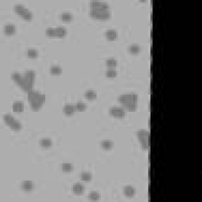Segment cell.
<instances>
[{
	"label": "cell",
	"mask_w": 202,
	"mask_h": 202,
	"mask_svg": "<svg viewBox=\"0 0 202 202\" xmlns=\"http://www.w3.org/2000/svg\"><path fill=\"white\" fill-rule=\"evenodd\" d=\"M123 193L127 197H133L135 195L136 189L132 186H126L123 188Z\"/></svg>",
	"instance_id": "obj_12"
},
{
	"label": "cell",
	"mask_w": 202,
	"mask_h": 202,
	"mask_svg": "<svg viewBox=\"0 0 202 202\" xmlns=\"http://www.w3.org/2000/svg\"><path fill=\"white\" fill-rule=\"evenodd\" d=\"M137 138H138L140 141H144V140H148V139H149V137H150L148 131H147V130H145L144 129L137 130Z\"/></svg>",
	"instance_id": "obj_9"
},
{
	"label": "cell",
	"mask_w": 202,
	"mask_h": 202,
	"mask_svg": "<svg viewBox=\"0 0 202 202\" xmlns=\"http://www.w3.org/2000/svg\"><path fill=\"white\" fill-rule=\"evenodd\" d=\"M88 198L91 201H98L100 199V194L96 191H92L88 195Z\"/></svg>",
	"instance_id": "obj_34"
},
{
	"label": "cell",
	"mask_w": 202,
	"mask_h": 202,
	"mask_svg": "<svg viewBox=\"0 0 202 202\" xmlns=\"http://www.w3.org/2000/svg\"><path fill=\"white\" fill-rule=\"evenodd\" d=\"M105 65L106 66H107L108 68H111L114 69L115 66H117V60L114 58H110V59H107L105 61Z\"/></svg>",
	"instance_id": "obj_22"
},
{
	"label": "cell",
	"mask_w": 202,
	"mask_h": 202,
	"mask_svg": "<svg viewBox=\"0 0 202 202\" xmlns=\"http://www.w3.org/2000/svg\"><path fill=\"white\" fill-rule=\"evenodd\" d=\"M89 14L92 18L98 20H107L110 18L111 13H110V9H102V8H98V9H90L89 10Z\"/></svg>",
	"instance_id": "obj_2"
},
{
	"label": "cell",
	"mask_w": 202,
	"mask_h": 202,
	"mask_svg": "<svg viewBox=\"0 0 202 202\" xmlns=\"http://www.w3.org/2000/svg\"><path fill=\"white\" fill-rule=\"evenodd\" d=\"M45 34L47 35V36H50V37L55 36V28H51V27H47L45 29Z\"/></svg>",
	"instance_id": "obj_31"
},
{
	"label": "cell",
	"mask_w": 202,
	"mask_h": 202,
	"mask_svg": "<svg viewBox=\"0 0 202 202\" xmlns=\"http://www.w3.org/2000/svg\"><path fill=\"white\" fill-rule=\"evenodd\" d=\"M62 71H63V69H62L61 66H57V65H54V66H50V72L53 75H59L62 73Z\"/></svg>",
	"instance_id": "obj_20"
},
{
	"label": "cell",
	"mask_w": 202,
	"mask_h": 202,
	"mask_svg": "<svg viewBox=\"0 0 202 202\" xmlns=\"http://www.w3.org/2000/svg\"><path fill=\"white\" fill-rule=\"evenodd\" d=\"M105 76L107 77H115L117 76V71L116 69H111L109 68L105 71Z\"/></svg>",
	"instance_id": "obj_28"
},
{
	"label": "cell",
	"mask_w": 202,
	"mask_h": 202,
	"mask_svg": "<svg viewBox=\"0 0 202 202\" xmlns=\"http://www.w3.org/2000/svg\"><path fill=\"white\" fill-rule=\"evenodd\" d=\"M27 55L29 58H36L38 56V51L34 48H29L27 50Z\"/></svg>",
	"instance_id": "obj_33"
},
{
	"label": "cell",
	"mask_w": 202,
	"mask_h": 202,
	"mask_svg": "<svg viewBox=\"0 0 202 202\" xmlns=\"http://www.w3.org/2000/svg\"><path fill=\"white\" fill-rule=\"evenodd\" d=\"M141 148L144 149V150H148L149 148V139L148 140H144V141H141Z\"/></svg>",
	"instance_id": "obj_37"
},
{
	"label": "cell",
	"mask_w": 202,
	"mask_h": 202,
	"mask_svg": "<svg viewBox=\"0 0 202 202\" xmlns=\"http://www.w3.org/2000/svg\"><path fill=\"white\" fill-rule=\"evenodd\" d=\"M72 190L73 192V193L79 195V194H81V193H84L85 187H84V186H83L82 184H81V183H75V184L73 185Z\"/></svg>",
	"instance_id": "obj_13"
},
{
	"label": "cell",
	"mask_w": 202,
	"mask_h": 202,
	"mask_svg": "<svg viewBox=\"0 0 202 202\" xmlns=\"http://www.w3.org/2000/svg\"><path fill=\"white\" fill-rule=\"evenodd\" d=\"M128 50L131 54H133V55H137L140 52L141 50V47L139 46L138 44H130L128 47Z\"/></svg>",
	"instance_id": "obj_18"
},
{
	"label": "cell",
	"mask_w": 202,
	"mask_h": 202,
	"mask_svg": "<svg viewBox=\"0 0 202 202\" xmlns=\"http://www.w3.org/2000/svg\"><path fill=\"white\" fill-rule=\"evenodd\" d=\"M110 9L109 4H107L105 2H100V1H91L90 2V9Z\"/></svg>",
	"instance_id": "obj_6"
},
{
	"label": "cell",
	"mask_w": 202,
	"mask_h": 202,
	"mask_svg": "<svg viewBox=\"0 0 202 202\" xmlns=\"http://www.w3.org/2000/svg\"><path fill=\"white\" fill-rule=\"evenodd\" d=\"M24 76L27 78L31 79V80H35V77H36V72L33 69H27L25 70L24 73Z\"/></svg>",
	"instance_id": "obj_27"
},
{
	"label": "cell",
	"mask_w": 202,
	"mask_h": 202,
	"mask_svg": "<svg viewBox=\"0 0 202 202\" xmlns=\"http://www.w3.org/2000/svg\"><path fill=\"white\" fill-rule=\"evenodd\" d=\"M75 106L71 104H66L63 107V112L67 116H70L75 111Z\"/></svg>",
	"instance_id": "obj_8"
},
{
	"label": "cell",
	"mask_w": 202,
	"mask_h": 202,
	"mask_svg": "<svg viewBox=\"0 0 202 202\" xmlns=\"http://www.w3.org/2000/svg\"><path fill=\"white\" fill-rule=\"evenodd\" d=\"M66 29L63 26H59L55 28V36L57 37H63L66 34Z\"/></svg>",
	"instance_id": "obj_16"
},
{
	"label": "cell",
	"mask_w": 202,
	"mask_h": 202,
	"mask_svg": "<svg viewBox=\"0 0 202 202\" xmlns=\"http://www.w3.org/2000/svg\"><path fill=\"white\" fill-rule=\"evenodd\" d=\"M14 11H15L16 13H18V15L22 16V13L25 12V6H24V5H22V4H21V3H18V4H16L15 6H14Z\"/></svg>",
	"instance_id": "obj_21"
},
{
	"label": "cell",
	"mask_w": 202,
	"mask_h": 202,
	"mask_svg": "<svg viewBox=\"0 0 202 202\" xmlns=\"http://www.w3.org/2000/svg\"><path fill=\"white\" fill-rule=\"evenodd\" d=\"M3 120H4V123H6V124H7L8 126H9V125L15 120V118L13 117L12 115L9 114H5L3 115Z\"/></svg>",
	"instance_id": "obj_24"
},
{
	"label": "cell",
	"mask_w": 202,
	"mask_h": 202,
	"mask_svg": "<svg viewBox=\"0 0 202 202\" xmlns=\"http://www.w3.org/2000/svg\"><path fill=\"white\" fill-rule=\"evenodd\" d=\"M21 187L25 192H29L33 189L34 185H33V182L30 180H25L21 184Z\"/></svg>",
	"instance_id": "obj_7"
},
{
	"label": "cell",
	"mask_w": 202,
	"mask_h": 202,
	"mask_svg": "<svg viewBox=\"0 0 202 202\" xmlns=\"http://www.w3.org/2000/svg\"><path fill=\"white\" fill-rule=\"evenodd\" d=\"M12 109L14 112H22L24 110V104L21 101H17L13 104Z\"/></svg>",
	"instance_id": "obj_14"
},
{
	"label": "cell",
	"mask_w": 202,
	"mask_h": 202,
	"mask_svg": "<svg viewBox=\"0 0 202 202\" xmlns=\"http://www.w3.org/2000/svg\"><path fill=\"white\" fill-rule=\"evenodd\" d=\"M40 145L44 148H49L50 147V145H52V141L50 138H47V137L41 138L40 140Z\"/></svg>",
	"instance_id": "obj_19"
},
{
	"label": "cell",
	"mask_w": 202,
	"mask_h": 202,
	"mask_svg": "<svg viewBox=\"0 0 202 202\" xmlns=\"http://www.w3.org/2000/svg\"><path fill=\"white\" fill-rule=\"evenodd\" d=\"M9 126L10 127V129H13V130H19V129H22V125L19 121L15 119Z\"/></svg>",
	"instance_id": "obj_25"
},
{
	"label": "cell",
	"mask_w": 202,
	"mask_h": 202,
	"mask_svg": "<svg viewBox=\"0 0 202 202\" xmlns=\"http://www.w3.org/2000/svg\"><path fill=\"white\" fill-rule=\"evenodd\" d=\"M109 114L111 116L115 117V118H119V119H122L123 117H125L126 115V110L123 107H111L109 109Z\"/></svg>",
	"instance_id": "obj_5"
},
{
	"label": "cell",
	"mask_w": 202,
	"mask_h": 202,
	"mask_svg": "<svg viewBox=\"0 0 202 202\" xmlns=\"http://www.w3.org/2000/svg\"><path fill=\"white\" fill-rule=\"evenodd\" d=\"M104 35L109 40H114L118 37V32L115 29H107L104 32Z\"/></svg>",
	"instance_id": "obj_10"
},
{
	"label": "cell",
	"mask_w": 202,
	"mask_h": 202,
	"mask_svg": "<svg viewBox=\"0 0 202 202\" xmlns=\"http://www.w3.org/2000/svg\"><path fill=\"white\" fill-rule=\"evenodd\" d=\"M16 83L22 88L23 91L28 92L32 89V87L34 85V80H31V79L25 77V76H22Z\"/></svg>",
	"instance_id": "obj_4"
},
{
	"label": "cell",
	"mask_w": 202,
	"mask_h": 202,
	"mask_svg": "<svg viewBox=\"0 0 202 202\" xmlns=\"http://www.w3.org/2000/svg\"><path fill=\"white\" fill-rule=\"evenodd\" d=\"M10 77H11V79H13L15 82H17L19 79L22 77V75L21 73H19L18 72H13L10 74Z\"/></svg>",
	"instance_id": "obj_36"
},
{
	"label": "cell",
	"mask_w": 202,
	"mask_h": 202,
	"mask_svg": "<svg viewBox=\"0 0 202 202\" xmlns=\"http://www.w3.org/2000/svg\"><path fill=\"white\" fill-rule=\"evenodd\" d=\"M73 168V165L69 163H64L62 164V170L64 172H70L72 171Z\"/></svg>",
	"instance_id": "obj_29"
},
{
	"label": "cell",
	"mask_w": 202,
	"mask_h": 202,
	"mask_svg": "<svg viewBox=\"0 0 202 202\" xmlns=\"http://www.w3.org/2000/svg\"><path fill=\"white\" fill-rule=\"evenodd\" d=\"M3 31H4V33L6 35L14 34L16 32L15 25L13 24H11V23L6 24L3 27Z\"/></svg>",
	"instance_id": "obj_11"
},
{
	"label": "cell",
	"mask_w": 202,
	"mask_h": 202,
	"mask_svg": "<svg viewBox=\"0 0 202 202\" xmlns=\"http://www.w3.org/2000/svg\"><path fill=\"white\" fill-rule=\"evenodd\" d=\"M92 178L91 173L88 171H83L80 174V179L84 181V182H90Z\"/></svg>",
	"instance_id": "obj_17"
},
{
	"label": "cell",
	"mask_w": 202,
	"mask_h": 202,
	"mask_svg": "<svg viewBox=\"0 0 202 202\" xmlns=\"http://www.w3.org/2000/svg\"><path fill=\"white\" fill-rule=\"evenodd\" d=\"M138 96L135 92H127L120 95L118 97V102L123 106L129 104H137Z\"/></svg>",
	"instance_id": "obj_1"
},
{
	"label": "cell",
	"mask_w": 202,
	"mask_h": 202,
	"mask_svg": "<svg viewBox=\"0 0 202 202\" xmlns=\"http://www.w3.org/2000/svg\"><path fill=\"white\" fill-rule=\"evenodd\" d=\"M60 18L63 20V22H70L73 18V15L71 13L69 12H63L60 14Z\"/></svg>",
	"instance_id": "obj_23"
},
{
	"label": "cell",
	"mask_w": 202,
	"mask_h": 202,
	"mask_svg": "<svg viewBox=\"0 0 202 202\" xmlns=\"http://www.w3.org/2000/svg\"><path fill=\"white\" fill-rule=\"evenodd\" d=\"M85 96L88 100H94L96 98V92L93 90H87L85 92Z\"/></svg>",
	"instance_id": "obj_26"
},
{
	"label": "cell",
	"mask_w": 202,
	"mask_h": 202,
	"mask_svg": "<svg viewBox=\"0 0 202 202\" xmlns=\"http://www.w3.org/2000/svg\"><path fill=\"white\" fill-rule=\"evenodd\" d=\"M28 100L29 102V104H31L34 101H39L40 104H44L45 102V99L46 96L45 95L41 93L40 92L37 91V90H34V89H32L31 91H29L28 92Z\"/></svg>",
	"instance_id": "obj_3"
},
{
	"label": "cell",
	"mask_w": 202,
	"mask_h": 202,
	"mask_svg": "<svg viewBox=\"0 0 202 202\" xmlns=\"http://www.w3.org/2000/svg\"><path fill=\"white\" fill-rule=\"evenodd\" d=\"M22 17L23 18L25 19V20L29 21V20H31L32 18V13L29 9L26 8L25 10V12L22 13Z\"/></svg>",
	"instance_id": "obj_30"
},
{
	"label": "cell",
	"mask_w": 202,
	"mask_h": 202,
	"mask_svg": "<svg viewBox=\"0 0 202 202\" xmlns=\"http://www.w3.org/2000/svg\"><path fill=\"white\" fill-rule=\"evenodd\" d=\"M74 106L76 110L78 111H84L86 109V104L83 102H77Z\"/></svg>",
	"instance_id": "obj_32"
},
{
	"label": "cell",
	"mask_w": 202,
	"mask_h": 202,
	"mask_svg": "<svg viewBox=\"0 0 202 202\" xmlns=\"http://www.w3.org/2000/svg\"><path fill=\"white\" fill-rule=\"evenodd\" d=\"M100 146L104 150H110L113 147V142L110 140H104L100 142Z\"/></svg>",
	"instance_id": "obj_15"
},
{
	"label": "cell",
	"mask_w": 202,
	"mask_h": 202,
	"mask_svg": "<svg viewBox=\"0 0 202 202\" xmlns=\"http://www.w3.org/2000/svg\"><path fill=\"white\" fill-rule=\"evenodd\" d=\"M42 106V104H40L39 101H34L30 104V107H31V109L33 110H38L40 107Z\"/></svg>",
	"instance_id": "obj_35"
}]
</instances>
